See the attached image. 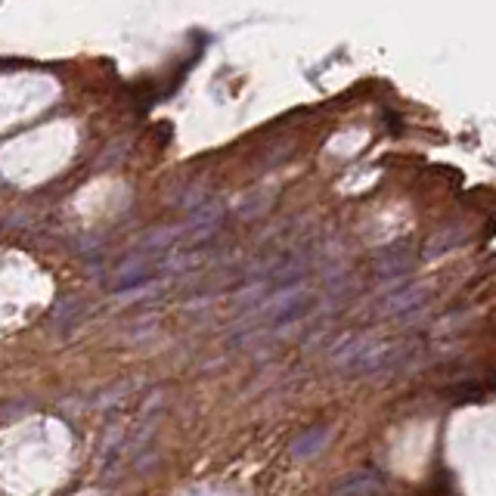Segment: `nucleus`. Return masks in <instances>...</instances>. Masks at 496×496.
Segmentation results:
<instances>
[{"label":"nucleus","instance_id":"f257e3e1","mask_svg":"<svg viewBox=\"0 0 496 496\" xmlns=\"http://www.w3.org/2000/svg\"><path fill=\"white\" fill-rule=\"evenodd\" d=\"M406 347L391 345V341H370V338H347L338 341L332 347L329 360L338 370H345L347 375H375V372H388L404 360Z\"/></svg>","mask_w":496,"mask_h":496},{"label":"nucleus","instance_id":"6e6552de","mask_svg":"<svg viewBox=\"0 0 496 496\" xmlns=\"http://www.w3.org/2000/svg\"><path fill=\"white\" fill-rule=\"evenodd\" d=\"M425 298H428L425 286H410V289H404V292L391 295V298H385L381 311L398 317V313H410V311H415V307H422V304H425Z\"/></svg>","mask_w":496,"mask_h":496},{"label":"nucleus","instance_id":"7ed1b4c3","mask_svg":"<svg viewBox=\"0 0 496 496\" xmlns=\"http://www.w3.org/2000/svg\"><path fill=\"white\" fill-rule=\"evenodd\" d=\"M152 270H156V261L150 258V252L131 254V258L122 261V264L112 270V289H115V292L140 289V286H143L146 279L152 277Z\"/></svg>","mask_w":496,"mask_h":496},{"label":"nucleus","instance_id":"1a4fd4ad","mask_svg":"<svg viewBox=\"0 0 496 496\" xmlns=\"http://www.w3.org/2000/svg\"><path fill=\"white\" fill-rule=\"evenodd\" d=\"M180 233H186V227H158V230H150L143 239H140V248L143 252H165L180 239Z\"/></svg>","mask_w":496,"mask_h":496},{"label":"nucleus","instance_id":"423d86ee","mask_svg":"<svg viewBox=\"0 0 496 496\" xmlns=\"http://www.w3.org/2000/svg\"><path fill=\"white\" fill-rule=\"evenodd\" d=\"M385 491V478L375 468H363V472L347 475L341 484H335L332 496H379Z\"/></svg>","mask_w":496,"mask_h":496},{"label":"nucleus","instance_id":"39448f33","mask_svg":"<svg viewBox=\"0 0 496 496\" xmlns=\"http://www.w3.org/2000/svg\"><path fill=\"white\" fill-rule=\"evenodd\" d=\"M84 301L78 298V295H65V298H59L56 304H53L50 311V329L59 335V338H65V335H72L81 326L84 320Z\"/></svg>","mask_w":496,"mask_h":496},{"label":"nucleus","instance_id":"f03ea898","mask_svg":"<svg viewBox=\"0 0 496 496\" xmlns=\"http://www.w3.org/2000/svg\"><path fill=\"white\" fill-rule=\"evenodd\" d=\"M311 307V295L304 289H279L273 298H267L264 304L258 307V320L264 326H283V323H292V320H298L301 313ZM252 313V317H254Z\"/></svg>","mask_w":496,"mask_h":496},{"label":"nucleus","instance_id":"20e7f679","mask_svg":"<svg viewBox=\"0 0 496 496\" xmlns=\"http://www.w3.org/2000/svg\"><path fill=\"white\" fill-rule=\"evenodd\" d=\"M332 438H335V428L329 422H313V425H307L304 432L292 440V447H289L292 459H298V462L317 459V456L332 444Z\"/></svg>","mask_w":496,"mask_h":496},{"label":"nucleus","instance_id":"0eeeda50","mask_svg":"<svg viewBox=\"0 0 496 496\" xmlns=\"http://www.w3.org/2000/svg\"><path fill=\"white\" fill-rule=\"evenodd\" d=\"M220 224H224V208L218 202H205L192 211L190 220H186V233H190L192 239H208L220 230Z\"/></svg>","mask_w":496,"mask_h":496}]
</instances>
